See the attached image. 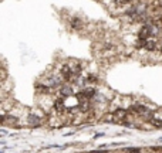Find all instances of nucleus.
I'll use <instances>...</instances> for the list:
<instances>
[{
	"label": "nucleus",
	"mask_w": 162,
	"mask_h": 153,
	"mask_svg": "<svg viewBox=\"0 0 162 153\" xmlns=\"http://www.w3.org/2000/svg\"><path fill=\"white\" fill-rule=\"evenodd\" d=\"M161 53H162V48H161Z\"/></svg>",
	"instance_id": "f8f14e48"
},
{
	"label": "nucleus",
	"mask_w": 162,
	"mask_h": 153,
	"mask_svg": "<svg viewBox=\"0 0 162 153\" xmlns=\"http://www.w3.org/2000/svg\"><path fill=\"white\" fill-rule=\"evenodd\" d=\"M155 48H156V41H155V40H151V38H148V40H146V44H145V50L154 51Z\"/></svg>",
	"instance_id": "39448f33"
},
{
	"label": "nucleus",
	"mask_w": 162,
	"mask_h": 153,
	"mask_svg": "<svg viewBox=\"0 0 162 153\" xmlns=\"http://www.w3.org/2000/svg\"><path fill=\"white\" fill-rule=\"evenodd\" d=\"M61 76L64 81L71 82V81L75 80V72L73 71V68L70 67V65H64V67L61 68Z\"/></svg>",
	"instance_id": "f03ea898"
},
{
	"label": "nucleus",
	"mask_w": 162,
	"mask_h": 153,
	"mask_svg": "<svg viewBox=\"0 0 162 153\" xmlns=\"http://www.w3.org/2000/svg\"><path fill=\"white\" fill-rule=\"evenodd\" d=\"M3 121H4V116H2V115H0V123H2Z\"/></svg>",
	"instance_id": "9b49d317"
},
{
	"label": "nucleus",
	"mask_w": 162,
	"mask_h": 153,
	"mask_svg": "<svg viewBox=\"0 0 162 153\" xmlns=\"http://www.w3.org/2000/svg\"><path fill=\"white\" fill-rule=\"evenodd\" d=\"M70 26H71V29H74V30H80L81 27H83V23H81L80 19L74 17V19L70 20Z\"/></svg>",
	"instance_id": "20e7f679"
},
{
	"label": "nucleus",
	"mask_w": 162,
	"mask_h": 153,
	"mask_svg": "<svg viewBox=\"0 0 162 153\" xmlns=\"http://www.w3.org/2000/svg\"><path fill=\"white\" fill-rule=\"evenodd\" d=\"M128 153H141V150L140 149H130Z\"/></svg>",
	"instance_id": "9d476101"
},
{
	"label": "nucleus",
	"mask_w": 162,
	"mask_h": 153,
	"mask_svg": "<svg viewBox=\"0 0 162 153\" xmlns=\"http://www.w3.org/2000/svg\"><path fill=\"white\" fill-rule=\"evenodd\" d=\"M130 116V112L125 109H117L110 115V119H112L114 122H124L126 118Z\"/></svg>",
	"instance_id": "f257e3e1"
},
{
	"label": "nucleus",
	"mask_w": 162,
	"mask_h": 153,
	"mask_svg": "<svg viewBox=\"0 0 162 153\" xmlns=\"http://www.w3.org/2000/svg\"><path fill=\"white\" fill-rule=\"evenodd\" d=\"M61 94H63V95H71L73 91H71V88H63L61 89Z\"/></svg>",
	"instance_id": "1a4fd4ad"
},
{
	"label": "nucleus",
	"mask_w": 162,
	"mask_h": 153,
	"mask_svg": "<svg viewBox=\"0 0 162 153\" xmlns=\"http://www.w3.org/2000/svg\"><path fill=\"white\" fill-rule=\"evenodd\" d=\"M151 35H152V29H151L148 24H145L142 29L140 30V38H145V40H148Z\"/></svg>",
	"instance_id": "7ed1b4c3"
},
{
	"label": "nucleus",
	"mask_w": 162,
	"mask_h": 153,
	"mask_svg": "<svg viewBox=\"0 0 162 153\" xmlns=\"http://www.w3.org/2000/svg\"><path fill=\"white\" fill-rule=\"evenodd\" d=\"M37 92H49V89H47V86L45 85H37Z\"/></svg>",
	"instance_id": "6e6552de"
},
{
	"label": "nucleus",
	"mask_w": 162,
	"mask_h": 153,
	"mask_svg": "<svg viewBox=\"0 0 162 153\" xmlns=\"http://www.w3.org/2000/svg\"><path fill=\"white\" fill-rule=\"evenodd\" d=\"M85 81H87V82H91V84H94V82H97V76L95 75H88L87 78H85Z\"/></svg>",
	"instance_id": "0eeeda50"
},
{
	"label": "nucleus",
	"mask_w": 162,
	"mask_h": 153,
	"mask_svg": "<svg viewBox=\"0 0 162 153\" xmlns=\"http://www.w3.org/2000/svg\"><path fill=\"white\" fill-rule=\"evenodd\" d=\"M54 108L57 109L59 112H63V109H64V99H63V98L57 99V101L54 102Z\"/></svg>",
	"instance_id": "423d86ee"
}]
</instances>
